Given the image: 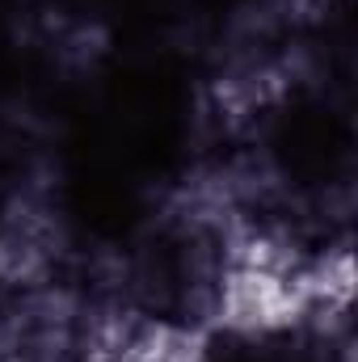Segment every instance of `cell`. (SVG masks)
<instances>
[{"instance_id": "obj_1", "label": "cell", "mask_w": 358, "mask_h": 362, "mask_svg": "<svg viewBox=\"0 0 358 362\" xmlns=\"http://www.w3.org/2000/svg\"><path fill=\"white\" fill-rule=\"evenodd\" d=\"M89 308L59 282L0 291V362H85Z\"/></svg>"}, {"instance_id": "obj_2", "label": "cell", "mask_w": 358, "mask_h": 362, "mask_svg": "<svg viewBox=\"0 0 358 362\" xmlns=\"http://www.w3.org/2000/svg\"><path fill=\"white\" fill-rule=\"evenodd\" d=\"M64 257V219L51 198L38 189H21L0 211V291L55 282Z\"/></svg>"}]
</instances>
